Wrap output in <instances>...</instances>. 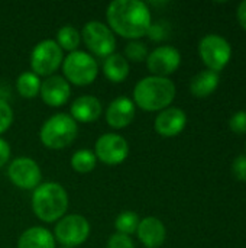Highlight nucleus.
<instances>
[{
    "instance_id": "nucleus-3",
    "label": "nucleus",
    "mask_w": 246,
    "mask_h": 248,
    "mask_svg": "<svg viewBox=\"0 0 246 248\" xmlns=\"http://www.w3.org/2000/svg\"><path fill=\"white\" fill-rule=\"evenodd\" d=\"M33 214L43 222L59 221L68 209L67 190L55 182L41 183L32 195Z\"/></svg>"
},
{
    "instance_id": "nucleus-30",
    "label": "nucleus",
    "mask_w": 246,
    "mask_h": 248,
    "mask_svg": "<svg viewBox=\"0 0 246 248\" xmlns=\"http://www.w3.org/2000/svg\"><path fill=\"white\" fill-rule=\"evenodd\" d=\"M232 174L236 180L246 182V155H238L232 163Z\"/></svg>"
},
{
    "instance_id": "nucleus-13",
    "label": "nucleus",
    "mask_w": 246,
    "mask_h": 248,
    "mask_svg": "<svg viewBox=\"0 0 246 248\" xmlns=\"http://www.w3.org/2000/svg\"><path fill=\"white\" fill-rule=\"evenodd\" d=\"M39 94L46 105L52 108H59L68 102L71 94V87L64 77L49 76L46 77V80L42 81Z\"/></svg>"
},
{
    "instance_id": "nucleus-21",
    "label": "nucleus",
    "mask_w": 246,
    "mask_h": 248,
    "mask_svg": "<svg viewBox=\"0 0 246 248\" xmlns=\"http://www.w3.org/2000/svg\"><path fill=\"white\" fill-rule=\"evenodd\" d=\"M41 78L32 71H25L22 73L17 80H16V89L19 94L25 99H32L39 94L41 92Z\"/></svg>"
},
{
    "instance_id": "nucleus-19",
    "label": "nucleus",
    "mask_w": 246,
    "mask_h": 248,
    "mask_svg": "<svg viewBox=\"0 0 246 248\" xmlns=\"http://www.w3.org/2000/svg\"><path fill=\"white\" fill-rule=\"evenodd\" d=\"M219 81H220L219 73L212 70H203L191 78L190 92L196 97H207L217 89Z\"/></svg>"
},
{
    "instance_id": "nucleus-33",
    "label": "nucleus",
    "mask_w": 246,
    "mask_h": 248,
    "mask_svg": "<svg viewBox=\"0 0 246 248\" xmlns=\"http://www.w3.org/2000/svg\"><path fill=\"white\" fill-rule=\"evenodd\" d=\"M62 248H71V247H62Z\"/></svg>"
},
{
    "instance_id": "nucleus-31",
    "label": "nucleus",
    "mask_w": 246,
    "mask_h": 248,
    "mask_svg": "<svg viewBox=\"0 0 246 248\" xmlns=\"http://www.w3.org/2000/svg\"><path fill=\"white\" fill-rule=\"evenodd\" d=\"M10 158V145L3 140L0 138V167H3Z\"/></svg>"
},
{
    "instance_id": "nucleus-22",
    "label": "nucleus",
    "mask_w": 246,
    "mask_h": 248,
    "mask_svg": "<svg viewBox=\"0 0 246 248\" xmlns=\"http://www.w3.org/2000/svg\"><path fill=\"white\" fill-rule=\"evenodd\" d=\"M61 49L74 52L77 51L80 42H81V33L71 25H65L58 29L57 32V41H55Z\"/></svg>"
},
{
    "instance_id": "nucleus-2",
    "label": "nucleus",
    "mask_w": 246,
    "mask_h": 248,
    "mask_svg": "<svg viewBox=\"0 0 246 248\" xmlns=\"http://www.w3.org/2000/svg\"><path fill=\"white\" fill-rule=\"evenodd\" d=\"M175 97V84L168 77L149 76L136 83L133 103L146 112L167 109Z\"/></svg>"
},
{
    "instance_id": "nucleus-4",
    "label": "nucleus",
    "mask_w": 246,
    "mask_h": 248,
    "mask_svg": "<svg viewBox=\"0 0 246 248\" xmlns=\"http://www.w3.org/2000/svg\"><path fill=\"white\" fill-rule=\"evenodd\" d=\"M77 132V122L70 115L57 113L43 122L39 137L46 148L61 150L74 142Z\"/></svg>"
},
{
    "instance_id": "nucleus-27",
    "label": "nucleus",
    "mask_w": 246,
    "mask_h": 248,
    "mask_svg": "<svg viewBox=\"0 0 246 248\" xmlns=\"http://www.w3.org/2000/svg\"><path fill=\"white\" fill-rule=\"evenodd\" d=\"M170 33V28L167 22H157V23H151L146 35L152 39V41H162L168 36Z\"/></svg>"
},
{
    "instance_id": "nucleus-12",
    "label": "nucleus",
    "mask_w": 246,
    "mask_h": 248,
    "mask_svg": "<svg viewBox=\"0 0 246 248\" xmlns=\"http://www.w3.org/2000/svg\"><path fill=\"white\" fill-rule=\"evenodd\" d=\"M181 64V54L171 45H162L148 54L146 65L152 76L167 77L177 71Z\"/></svg>"
},
{
    "instance_id": "nucleus-14",
    "label": "nucleus",
    "mask_w": 246,
    "mask_h": 248,
    "mask_svg": "<svg viewBox=\"0 0 246 248\" xmlns=\"http://www.w3.org/2000/svg\"><path fill=\"white\" fill-rule=\"evenodd\" d=\"M187 125V115L180 108H167L155 118V131L162 137H175Z\"/></svg>"
},
{
    "instance_id": "nucleus-9",
    "label": "nucleus",
    "mask_w": 246,
    "mask_h": 248,
    "mask_svg": "<svg viewBox=\"0 0 246 248\" xmlns=\"http://www.w3.org/2000/svg\"><path fill=\"white\" fill-rule=\"evenodd\" d=\"M90 235V224L88 221L77 214L62 217L54 231V238L59 241L64 247L75 248L86 243Z\"/></svg>"
},
{
    "instance_id": "nucleus-17",
    "label": "nucleus",
    "mask_w": 246,
    "mask_h": 248,
    "mask_svg": "<svg viewBox=\"0 0 246 248\" xmlns=\"http://www.w3.org/2000/svg\"><path fill=\"white\" fill-rule=\"evenodd\" d=\"M103 106L100 100L94 96H80L77 97L72 105H71V118L75 122H83V124H90L97 121L101 116Z\"/></svg>"
},
{
    "instance_id": "nucleus-16",
    "label": "nucleus",
    "mask_w": 246,
    "mask_h": 248,
    "mask_svg": "<svg viewBox=\"0 0 246 248\" xmlns=\"http://www.w3.org/2000/svg\"><path fill=\"white\" fill-rule=\"evenodd\" d=\"M139 241L146 248L161 247L167 238V230L161 219L155 217H146L141 219L136 230Z\"/></svg>"
},
{
    "instance_id": "nucleus-5",
    "label": "nucleus",
    "mask_w": 246,
    "mask_h": 248,
    "mask_svg": "<svg viewBox=\"0 0 246 248\" xmlns=\"http://www.w3.org/2000/svg\"><path fill=\"white\" fill-rule=\"evenodd\" d=\"M62 70L65 80L75 86H88L91 84L97 74L99 65L94 57L84 51L70 52L62 61Z\"/></svg>"
},
{
    "instance_id": "nucleus-25",
    "label": "nucleus",
    "mask_w": 246,
    "mask_h": 248,
    "mask_svg": "<svg viewBox=\"0 0 246 248\" xmlns=\"http://www.w3.org/2000/svg\"><path fill=\"white\" fill-rule=\"evenodd\" d=\"M148 48L144 42L141 41H130L125 46V58L133 62H141L148 58Z\"/></svg>"
},
{
    "instance_id": "nucleus-32",
    "label": "nucleus",
    "mask_w": 246,
    "mask_h": 248,
    "mask_svg": "<svg viewBox=\"0 0 246 248\" xmlns=\"http://www.w3.org/2000/svg\"><path fill=\"white\" fill-rule=\"evenodd\" d=\"M236 16H238V20H239L241 26L246 31V0H244V1L238 6Z\"/></svg>"
},
{
    "instance_id": "nucleus-15",
    "label": "nucleus",
    "mask_w": 246,
    "mask_h": 248,
    "mask_svg": "<svg viewBox=\"0 0 246 248\" xmlns=\"http://www.w3.org/2000/svg\"><path fill=\"white\" fill-rule=\"evenodd\" d=\"M136 109H135V103L132 99L126 97V96H120L117 99H115L106 110V121L107 124L115 128V129H123L128 125L132 124L133 118H135Z\"/></svg>"
},
{
    "instance_id": "nucleus-23",
    "label": "nucleus",
    "mask_w": 246,
    "mask_h": 248,
    "mask_svg": "<svg viewBox=\"0 0 246 248\" xmlns=\"http://www.w3.org/2000/svg\"><path fill=\"white\" fill-rule=\"evenodd\" d=\"M96 164H97V157L94 151L87 148L75 151L71 157V167L81 174L93 171L96 169Z\"/></svg>"
},
{
    "instance_id": "nucleus-11",
    "label": "nucleus",
    "mask_w": 246,
    "mask_h": 248,
    "mask_svg": "<svg viewBox=\"0 0 246 248\" xmlns=\"http://www.w3.org/2000/svg\"><path fill=\"white\" fill-rule=\"evenodd\" d=\"M7 176L14 186L25 190H35L42 179L38 163L29 157L14 158L9 166Z\"/></svg>"
},
{
    "instance_id": "nucleus-29",
    "label": "nucleus",
    "mask_w": 246,
    "mask_h": 248,
    "mask_svg": "<svg viewBox=\"0 0 246 248\" xmlns=\"http://www.w3.org/2000/svg\"><path fill=\"white\" fill-rule=\"evenodd\" d=\"M107 248H135V244L129 235L116 232L109 238Z\"/></svg>"
},
{
    "instance_id": "nucleus-28",
    "label": "nucleus",
    "mask_w": 246,
    "mask_h": 248,
    "mask_svg": "<svg viewBox=\"0 0 246 248\" xmlns=\"http://www.w3.org/2000/svg\"><path fill=\"white\" fill-rule=\"evenodd\" d=\"M229 126L235 134H245L246 132V110L235 112L229 121Z\"/></svg>"
},
{
    "instance_id": "nucleus-1",
    "label": "nucleus",
    "mask_w": 246,
    "mask_h": 248,
    "mask_svg": "<svg viewBox=\"0 0 246 248\" xmlns=\"http://www.w3.org/2000/svg\"><path fill=\"white\" fill-rule=\"evenodd\" d=\"M106 19L113 33L136 41L146 35L152 20L146 3L139 0H115L107 6Z\"/></svg>"
},
{
    "instance_id": "nucleus-6",
    "label": "nucleus",
    "mask_w": 246,
    "mask_h": 248,
    "mask_svg": "<svg viewBox=\"0 0 246 248\" xmlns=\"http://www.w3.org/2000/svg\"><path fill=\"white\" fill-rule=\"evenodd\" d=\"M199 54L202 57V61L207 65V70L219 73L228 65L232 55V48L228 39H225L223 36L209 33L200 39Z\"/></svg>"
},
{
    "instance_id": "nucleus-18",
    "label": "nucleus",
    "mask_w": 246,
    "mask_h": 248,
    "mask_svg": "<svg viewBox=\"0 0 246 248\" xmlns=\"http://www.w3.org/2000/svg\"><path fill=\"white\" fill-rule=\"evenodd\" d=\"M17 248H55V238L46 228L32 227L20 234Z\"/></svg>"
},
{
    "instance_id": "nucleus-7",
    "label": "nucleus",
    "mask_w": 246,
    "mask_h": 248,
    "mask_svg": "<svg viewBox=\"0 0 246 248\" xmlns=\"http://www.w3.org/2000/svg\"><path fill=\"white\" fill-rule=\"evenodd\" d=\"M64 61L62 49L52 39H43L35 45L30 54V67L32 73L36 76H54Z\"/></svg>"
},
{
    "instance_id": "nucleus-8",
    "label": "nucleus",
    "mask_w": 246,
    "mask_h": 248,
    "mask_svg": "<svg viewBox=\"0 0 246 248\" xmlns=\"http://www.w3.org/2000/svg\"><path fill=\"white\" fill-rule=\"evenodd\" d=\"M83 41L86 46L97 57H109L115 52L116 38L113 31L99 20H90L83 28Z\"/></svg>"
},
{
    "instance_id": "nucleus-26",
    "label": "nucleus",
    "mask_w": 246,
    "mask_h": 248,
    "mask_svg": "<svg viewBox=\"0 0 246 248\" xmlns=\"http://www.w3.org/2000/svg\"><path fill=\"white\" fill-rule=\"evenodd\" d=\"M12 122H13V110L6 100L0 99V134L6 132L10 128Z\"/></svg>"
},
{
    "instance_id": "nucleus-24",
    "label": "nucleus",
    "mask_w": 246,
    "mask_h": 248,
    "mask_svg": "<svg viewBox=\"0 0 246 248\" xmlns=\"http://www.w3.org/2000/svg\"><path fill=\"white\" fill-rule=\"evenodd\" d=\"M139 222H141V219H139L138 214H135L132 211H125L117 215V218L115 221V228L117 230L119 234H125V235L130 237L132 234L136 232Z\"/></svg>"
},
{
    "instance_id": "nucleus-10",
    "label": "nucleus",
    "mask_w": 246,
    "mask_h": 248,
    "mask_svg": "<svg viewBox=\"0 0 246 248\" xmlns=\"http://www.w3.org/2000/svg\"><path fill=\"white\" fill-rule=\"evenodd\" d=\"M94 154L97 160L107 166L122 164L129 155V144L128 141L115 132L103 134L94 145Z\"/></svg>"
},
{
    "instance_id": "nucleus-20",
    "label": "nucleus",
    "mask_w": 246,
    "mask_h": 248,
    "mask_svg": "<svg viewBox=\"0 0 246 248\" xmlns=\"http://www.w3.org/2000/svg\"><path fill=\"white\" fill-rule=\"evenodd\" d=\"M103 73L112 83H122L129 76V61L122 54H112L103 62Z\"/></svg>"
}]
</instances>
